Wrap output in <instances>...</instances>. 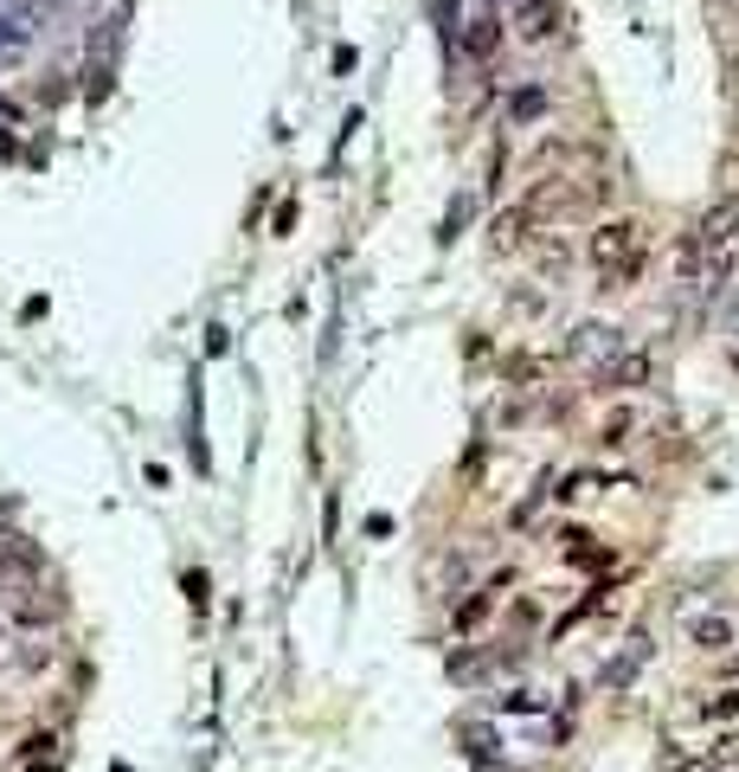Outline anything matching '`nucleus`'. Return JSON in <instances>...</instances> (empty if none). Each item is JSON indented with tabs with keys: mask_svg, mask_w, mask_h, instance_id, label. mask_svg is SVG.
Here are the masks:
<instances>
[{
	"mask_svg": "<svg viewBox=\"0 0 739 772\" xmlns=\"http://www.w3.org/2000/svg\"><path fill=\"white\" fill-rule=\"evenodd\" d=\"M630 431H637V413H611V419L599 425V444L617 451V444H630Z\"/></svg>",
	"mask_w": 739,
	"mask_h": 772,
	"instance_id": "6e6552de",
	"label": "nucleus"
},
{
	"mask_svg": "<svg viewBox=\"0 0 739 772\" xmlns=\"http://www.w3.org/2000/svg\"><path fill=\"white\" fill-rule=\"evenodd\" d=\"M720 767H739V734L734 740H720Z\"/></svg>",
	"mask_w": 739,
	"mask_h": 772,
	"instance_id": "9b49d317",
	"label": "nucleus"
},
{
	"mask_svg": "<svg viewBox=\"0 0 739 772\" xmlns=\"http://www.w3.org/2000/svg\"><path fill=\"white\" fill-rule=\"evenodd\" d=\"M681 637H688V650L694 657H727L739 644V618H727V612H681Z\"/></svg>",
	"mask_w": 739,
	"mask_h": 772,
	"instance_id": "f257e3e1",
	"label": "nucleus"
},
{
	"mask_svg": "<svg viewBox=\"0 0 739 772\" xmlns=\"http://www.w3.org/2000/svg\"><path fill=\"white\" fill-rule=\"evenodd\" d=\"M515 33H521L528 46L566 39V7H559V0H521V7H515Z\"/></svg>",
	"mask_w": 739,
	"mask_h": 772,
	"instance_id": "f03ea898",
	"label": "nucleus"
},
{
	"mask_svg": "<svg viewBox=\"0 0 739 772\" xmlns=\"http://www.w3.org/2000/svg\"><path fill=\"white\" fill-rule=\"evenodd\" d=\"M624 348H630V342H624V329H611V322H579V329H572V360H586L592 373L611 367Z\"/></svg>",
	"mask_w": 739,
	"mask_h": 772,
	"instance_id": "7ed1b4c3",
	"label": "nucleus"
},
{
	"mask_svg": "<svg viewBox=\"0 0 739 772\" xmlns=\"http://www.w3.org/2000/svg\"><path fill=\"white\" fill-rule=\"evenodd\" d=\"M707 714H714V721H727V714H739V689H720V696L707 702Z\"/></svg>",
	"mask_w": 739,
	"mask_h": 772,
	"instance_id": "9d476101",
	"label": "nucleus"
},
{
	"mask_svg": "<svg viewBox=\"0 0 739 772\" xmlns=\"http://www.w3.org/2000/svg\"><path fill=\"white\" fill-rule=\"evenodd\" d=\"M502 714H546V708H553V696H546V702H540V689H515V696H502Z\"/></svg>",
	"mask_w": 739,
	"mask_h": 772,
	"instance_id": "0eeeda50",
	"label": "nucleus"
},
{
	"mask_svg": "<svg viewBox=\"0 0 739 772\" xmlns=\"http://www.w3.org/2000/svg\"><path fill=\"white\" fill-rule=\"evenodd\" d=\"M650 373H656V360H650V354L624 348V354H617V360H611V367H599V373H592V380H599V387H605V393H630V387H643V380H650Z\"/></svg>",
	"mask_w": 739,
	"mask_h": 772,
	"instance_id": "20e7f679",
	"label": "nucleus"
},
{
	"mask_svg": "<svg viewBox=\"0 0 739 772\" xmlns=\"http://www.w3.org/2000/svg\"><path fill=\"white\" fill-rule=\"evenodd\" d=\"M495 46H502V13L482 7V13L470 20V33H464V52H470V59H489Z\"/></svg>",
	"mask_w": 739,
	"mask_h": 772,
	"instance_id": "423d86ee",
	"label": "nucleus"
},
{
	"mask_svg": "<svg viewBox=\"0 0 739 772\" xmlns=\"http://www.w3.org/2000/svg\"><path fill=\"white\" fill-rule=\"evenodd\" d=\"M727 335H739V290L727 296Z\"/></svg>",
	"mask_w": 739,
	"mask_h": 772,
	"instance_id": "f8f14e48",
	"label": "nucleus"
},
{
	"mask_svg": "<svg viewBox=\"0 0 739 772\" xmlns=\"http://www.w3.org/2000/svg\"><path fill=\"white\" fill-rule=\"evenodd\" d=\"M630 245H637V225H624V219H617V225H605V232L592 238V265H599V271H624Z\"/></svg>",
	"mask_w": 739,
	"mask_h": 772,
	"instance_id": "39448f33",
	"label": "nucleus"
},
{
	"mask_svg": "<svg viewBox=\"0 0 739 772\" xmlns=\"http://www.w3.org/2000/svg\"><path fill=\"white\" fill-rule=\"evenodd\" d=\"M540 110H546V90H534V84H528V90L515 97V123H534Z\"/></svg>",
	"mask_w": 739,
	"mask_h": 772,
	"instance_id": "1a4fd4ad",
	"label": "nucleus"
}]
</instances>
